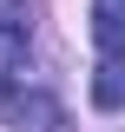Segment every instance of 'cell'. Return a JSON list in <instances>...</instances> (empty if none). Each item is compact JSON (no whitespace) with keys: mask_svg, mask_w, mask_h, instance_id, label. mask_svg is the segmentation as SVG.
Masks as SVG:
<instances>
[{"mask_svg":"<svg viewBox=\"0 0 125 132\" xmlns=\"http://www.w3.org/2000/svg\"><path fill=\"white\" fill-rule=\"evenodd\" d=\"M26 40H33V7L26 0H0V73H13L26 60Z\"/></svg>","mask_w":125,"mask_h":132,"instance_id":"1","label":"cell"},{"mask_svg":"<svg viewBox=\"0 0 125 132\" xmlns=\"http://www.w3.org/2000/svg\"><path fill=\"white\" fill-rule=\"evenodd\" d=\"M0 106H7L13 132H59V99H46V93H26V99L0 93Z\"/></svg>","mask_w":125,"mask_h":132,"instance_id":"2","label":"cell"},{"mask_svg":"<svg viewBox=\"0 0 125 132\" xmlns=\"http://www.w3.org/2000/svg\"><path fill=\"white\" fill-rule=\"evenodd\" d=\"M92 40L99 53L125 60V0H92Z\"/></svg>","mask_w":125,"mask_h":132,"instance_id":"3","label":"cell"},{"mask_svg":"<svg viewBox=\"0 0 125 132\" xmlns=\"http://www.w3.org/2000/svg\"><path fill=\"white\" fill-rule=\"evenodd\" d=\"M92 99L105 106V112H119V106H125V60H112V53H105V66L92 73Z\"/></svg>","mask_w":125,"mask_h":132,"instance_id":"4","label":"cell"}]
</instances>
